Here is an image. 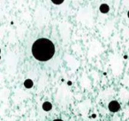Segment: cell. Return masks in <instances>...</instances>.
<instances>
[{
  "label": "cell",
  "instance_id": "obj_1",
  "mask_svg": "<svg viewBox=\"0 0 129 121\" xmlns=\"http://www.w3.org/2000/svg\"><path fill=\"white\" fill-rule=\"evenodd\" d=\"M55 53V46L50 40L47 38L37 39L32 46V54L38 61H48L52 58Z\"/></svg>",
  "mask_w": 129,
  "mask_h": 121
},
{
  "label": "cell",
  "instance_id": "obj_2",
  "mask_svg": "<svg viewBox=\"0 0 129 121\" xmlns=\"http://www.w3.org/2000/svg\"><path fill=\"white\" fill-rule=\"evenodd\" d=\"M119 109H120V105L117 101H112L110 102L109 110H111V112H117Z\"/></svg>",
  "mask_w": 129,
  "mask_h": 121
},
{
  "label": "cell",
  "instance_id": "obj_3",
  "mask_svg": "<svg viewBox=\"0 0 129 121\" xmlns=\"http://www.w3.org/2000/svg\"><path fill=\"white\" fill-rule=\"evenodd\" d=\"M109 10H110V8H109V6H108L107 5H102V6H100V11L102 12V13H104L109 12Z\"/></svg>",
  "mask_w": 129,
  "mask_h": 121
},
{
  "label": "cell",
  "instance_id": "obj_4",
  "mask_svg": "<svg viewBox=\"0 0 129 121\" xmlns=\"http://www.w3.org/2000/svg\"><path fill=\"white\" fill-rule=\"evenodd\" d=\"M43 108L44 110H50L51 109V104L50 102H48V101H46V102H44L43 104Z\"/></svg>",
  "mask_w": 129,
  "mask_h": 121
},
{
  "label": "cell",
  "instance_id": "obj_5",
  "mask_svg": "<svg viewBox=\"0 0 129 121\" xmlns=\"http://www.w3.org/2000/svg\"><path fill=\"white\" fill-rule=\"evenodd\" d=\"M32 85H33V83H32V81H31L30 79H28V80H26L25 81V87H32Z\"/></svg>",
  "mask_w": 129,
  "mask_h": 121
},
{
  "label": "cell",
  "instance_id": "obj_6",
  "mask_svg": "<svg viewBox=\"0 0 129 121\" xmlns=\"http://www.w3.org/2000/svg\"><path fill=\"white\" fill-rule=\"evenodd\" d=\"M52 2H53L54 4H56V5H60L61 3H63V1H60V2H56V1H52Z\"/></svg>",
  "mask_w": 129,
  "mask_h": 121
},
{
  "label": "cell",
  "instance_id": "obj_7",
  "mask_svg": "<svg viewBox=\"0 0 129 121\" xmlns=\"http://www.w3.org/2000/svg\"><path fill=\"white\" fill-rule=\"evenodd\" d=\"M53 121H63V120H61V119H56V120H53Z\"/></svg>",
  "mask_w": 129,
  "mask_h": 121
},
{
  "label": "cell",
  "instance_id": "obj_8",
  "mask_svg": "<svg viewBox=\"0 0 129 121\" xmlns=\"http://www.w3.org/2000/svg\"><path fill=\"white\" fill-rule=\"evenodd\" d=\"M127 16L129 17V11H128V13H127Z\"/></svg>",
  "mask_w": 129,
  "mask_h": 121
}]
</instances>
